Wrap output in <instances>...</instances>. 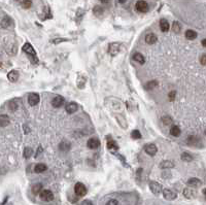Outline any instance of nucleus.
<instances>
[{
    "mask_svg": "<svg viewBox=\"0 0 206 205\" xmlns=\"http://www.w3.org/2000/svg\"><path fill=\"white\" fill-rule=\"evenodd\" d=\"M118 200H116V199H112V200H109L108 202L106 203V205H118Z\"/></svg>",
    "mask_w": 206,
    "mask_h": 205,
    "instance_id": "obj_40",
    "label": "nucleus"
},
{
    "mask_svg": "<svg viewBox=\"0 0 206 205\" xmlns=\"http://www.w3.org/2000/svg\"><path fill=\"white\" fill-rule=\"evenodd\" d=\"M0 124H1V127H5L10 124V119L8 117L5 116V114H2L1 118H0Z\"/></svg>",
    "mask_w": 206,
    "mask_h": 205,
    "instance_id": "obj_26",
    "label": "nucleus"
},
{
    "mask_svg": "<svg viewBox=\"0 0 206 205\" xmlns=\"http://www.w3.org/2000/svg\"><path fill=\"white\" fill-rule=\"evenodd\" d=\"M8 106H10V110H12V111L17 110L18 109V104L16 103V100H12V101L8 103Z\"/></svg>",
    "mask_w": 206,
    "mask_h": 205,
    "instance_id": "obj_35",
    "label": "nucleus"
},
{
    "mask_svg": "<svg viewBox=\"0 0 206 205\" xmlns=\"http://www.w3.org/2000/svg\"><path fill=\"white\" fill-rule=\"evenodd\" d=\"M131 137L133 139H139L141 138V134H140L139 130H133L132 133H131Z\"/></svg>",
    "mask_w": 206,
    "mask_h": 205,
    "instance_id": "obj_33",
    "label": "nucleus"
},
{
    "mask_svg": "<svg viewBox=\"0 0 206 205\" xmlns=\"http://www.w3.org/2000/svg\"><path fill=\"white\" fill-rule=\"evenodd\" d=\"M63 103H64V98L62 96H60V95H57V96L52 100V105L54 106V107H56V108L61 107V106L63 105Z\"/></svg>",
    "mask_w": 206,
    "mask_h": 205,
    "instance_id": "obj_9",
    "label": "nucleus"
},
{
    "mask_svg": "<svg viewBox=\"0 0 206 205\" xmlns=\"http://www.w3.org/2000/svg\"><path fill=\"white\" fill-rule=\"evenodd\" d=\"M7 200H8V197H5L4 200H3V202H2V204H1V205H4L5 203H6V201H7Z\"/></svg>",
    "mask_w": 206,
    "mask_h": 205,
    "instance_id": "obj_45",
    "label": "nucleus"
},
{
    "mask_svg": "<svg viewBox=\"0 0 206 205\" xmlns=\"http://www.w3.org/2000/svg\"><path fill=\"white\" fill-rule=\"evenodd\" d=\"M77 108H78V106L75 102H70V103L67 104L66 111H67V113H69V114H72V113H74L76 110H77Z\"/></svg>",
    "mask_w": 206,
    "mask_h": 205,
    "instance_id": "obj_17",
    "label": "nucleus"
},
{
    "mask_svg": "<svg viewBox=\"0 0 206 205\" xmlns=\"http://www.w3.org/2000/svg\"><path fill=\"white\" fill-rule=\"evenodd\" d=\"M174 167V163L171 162V161H163V162L160 163V168H162V169H165V168H173Z\"/></svg>",
    "mask_w": 206,
    "mask_h": 205,
    "instance_id": "obj_25",
    "label": "nucleus"
},
{
    "mask_svg": "<svg viewBox=\"0 0 206 205\" xmlns=\"http://www.w3.org/2000/svg\"><path fill=\"white\" fill-rule=\"evenodd\" d=\"M22 49H23L24 52L28 55V57L30 58V61L32 62V63H34V64L38 63V59H37V57H36V53H35V51H34L33 47H32L30 43H26L23 45Z\"/></svg>",
    "mask_w": 206,
    "mask_h": 205,
    "instance_id": "obj_1",
    "label": "nucleus"
},
{
    "mask_svg": "<svg viewBox=\"0 0 206 205\" xmlns=\"http://www.w3.org/2000/svg\"><path fill=\"white\" fill-rule=\"evenodd\" d=\"M181 159H183V161H185V162H191V161H193V156L189 153H183V155H181Z\"/></svg>",
    "mask_w": 206,
    "mask_h": 205,
    "instance_id": "obj_30",
    "label": "nucleus"
},
{
    "mask_svg": "<svg viewBox=\"0 0 206 205\" xmlns=\"http://www.w3.org/2000/svg\"><path fill=\"white\" fill-rule=\"evenodd\" d=\"M103 12H104V10L101 6H95L94 10H93V12H94L95 16H101Z\"/></svg>",
    "mask_w": 206,
    "mask_h": 205,
    "instance_id": "obj_32",
    "label": "nucleus"
},
{
    "mask_svg": "<svg viewBox=\"0 0 206 205\" xmlns=\"http://www.w3.org/2000/svg\"><path fill=\"white\" fill-rule=\"evenodd\" d=\"M163 196H164V198H165L166 200L171 201V200L176 199L177 194H176L174 191H172V190H170V189H164L163 190Z\"/></svg>",
    "mask_w": 206,
    "mask_h": 205,
    "instance_id": "obj_5",
    "label": "nucleus"
},
{
    "mask_svg": "<svg viewBox=\"0 0 206 205\" xmlns=\"http://www.w3.org/2000/svg\"><path fill=\"white\" fill-rule=\"evenodd\" d=\"M62 41H67V39H64V38H57V39H54L53 40V43H62Z\"/></svg>",
    "mask_w": 206,
    "mask_h": 205,
    "instance_id": "obj_41",
    "label": "nucleus"
},
{
    "mask_svg": "<svg viewBox=\"0 0 206 205\" xmlns=\"http://www.w3.org/2000/svg\"><path fill=\"white\" fill-rule=\"evenodd\" d=\"M126 1H127V0H118V2L120 3H125Z\"/></svg>",
    "mask_w": 206,
    "mask_h": 205,
    "instance_id": "obj_47",
    "label": "nucleus"
},
{
    "mask_svg": "<svg viewBox=\"0 0 206 205\" xmlns=\"http://www.w3.org/2000/svg\"><path fill=\"white\" fill-rule=\"evenodd\" d=\"M144 151H145V153H146L147 155L155 156L157 154V152H158V149H157L156 144L149 143V144H146V145L144 146Z\"/></svg>",
    "mask_w": 206,
    "mask_h": 205,
    "instance_id": "obj_8",
    "label": "nucleus"
},
{
    "mask_svg": "<svg viewBox=\"0 0 206 205\" xmlns=\"http://www.w3.org/2000/svg\"><path fill=\"white\" fill-rule=\"evenodd\" d=\"M47 169V165L43 164V163H39V164H37V165L34 167V171H35L36 173H41V172H44Z\"/></svg>",
    "mask_w": 206,
    "mask_h": 205,
    "instance_id": "obj_23",
    "label": "nucleus"
},
{
    "mask_svg": "<svg viewBox=\"0 0 206 205\" xmlns=\"http://www.w3.org/2000/svg\"><path fill=\"white\" fill-rule=\"evenodd\" d=\"M162 121H163L164 125H165V126H169V125H171V124H172V119H171L169 116H165L163 119H162Z\"/></svg>",
    "mask_w": 206,
    "mask_h": 205,
    "instance_id": "obj_34",
    "label": "nucleus"
},
{
    "mask_svg": "<svg viewBox=\"0 0 206 205\" xmlns=\"http://www.w3.org/2000/svg\"><path fill=\"white\" fill-rule=\"evenodd\" d=\"M149 189L152 191L153 194L155 195H159L161 192H163V189H162V186L157 182H149Z\"/></svg>",
    "mask_w": 206,
    "mask_h": 205,
    "instance_id": "obj_3",
    "label": "nucleus"
},
{
    "mask_svg": "<svg viewBox=\"0 0 206 205\" xmlns=\"http://www.w3.org/2000/svg\"><path fill=\"white\" fill-rule=\"evenodd\" d=\"M39 196H40L41 200L47 201V202L52 201L53 199H54V194H53V192L50 191V190H42L41 193L39 194Z\"/></svg>",
    "mask_w": 206,
    "mask_h": 205,
    "instance_id": "obj_4",
    "label": "nucleus"
},
{
    "mask_svg": "<svg viewBox=\"0 0 206 205\" xmlns=\"http://www.w3.org/2000/svg\"><path fill=\"white\" fill-rule=\"evenodd\" d=\"M185 38L187 39H189V40H194V39H196L197 38V32L196 31H194V30H187L185 31Z\"/></svg>",
    "mask_w": 206,
    "mask_h": 205,
    "instance_id": "obj_21",
    "label": "nucleus"
},
{
    "mask_svg": "<svg viewBox=\"0 0 206 205\" xmlns=\"http://www.w3.org/2000/svg\"><path fill=\"white\" fill-rule=\"evenodd\" d=\"M81 205H93L92 201L90 200H83V202H81Z\"/></svg>",
    "mask_w": 206,
    "mask_h": 205,
    "instance_id": "obj_42",
    "label": "nucleus"
},
{
    "mask_svg": "<svg viewBox=\"0 0 206 205\" xmlns=\"http://www.w3.org/2000/svg\"><path fill=\"white\" fill-rule=\"evenodd\" d=\"M100 1H101L102 3H104V4L105 3H109V0H100Z\"/></svg>",
    "mask_w": 206,
    "mask_h": 205,
    "instance_id": "obj_46",
    "label": "nucleus"
},
{
    "mask_svg": "<svg viewBox=\"0 0 206 205\" xmlns=\"http://www.w3.org/2000/svg\"><path fill=\"white\" fill-rule=\"evenodd\" d=\"M160 29L162 32H168L170 29V25H169L168 21L166 19H161L160 20Z\"/></svg>",
    "mask_w": 206,
    "mask_h": 205,
    "instance_id": "obj_14",
    "label": "nucleus"
},
{
    "mask_svg": "<svg viewBox=\"0 0 206 205\" xmlns=\"http://www.w3.org/2000/svg\"><path fill=\"white\" fill-rule=\"evenodd\" d=\"M32 193L34 195H38V194H40L41 191H42V184H35L32 186Z\"/></svg>",
    "mask_w": 206,
    "mask_h": 205,
    "instance_id": "obj_22",
    "label": "nucleus"
},
{
    "mask_svg": "<svg viewBox=\"0 0 206 205\" xmlns=\"http://www.w3.org/2000/svg\"><path fill=\"white\" fill-rule=\"evenodd\" d=\"M87 145H88L89 149H96L100 146V140L98 138H91V139H89Z\"/></svg>",
    "mask_w": 206,
    "mask_h": 205,
    "instance_id": "obj_10",
    "label": "nucleus"
},
{
    "mask_svg": "<svg viewBox=\"0 0 206 205\" xmlns=\"http://www.w3.org/2000/svg\"><path fill=\"white\" fill-rule=\"evenodd\" d=\"M203 194H204V196H205V198H206V189H204L203 190Z\"/></svg>",
    "mask_w": 206,
    "mask_h": 205,
    "instance_id": "obj_48",
    "label": "nucleus"
},
{
    "mask_svg": "<svg viewBox=\"0 0 206 205\" xmlns=\"http://www.w3.org/2000/svg\"><path fill=\"white\" fill-rule=\"evenodd\" d=\"M135 7H136V10L139 12H146L149 10V4L145 2L144 0H139L137 1L135 4Z\"/></svg>",
    "mask_w": 206,
    "mask_h": 205,
    "instance_id": "obj_6",
    "label": "nucleus"
},
{
    "mask_svg": "<svg viewBox=\"0 0 206 205\" xmlns=\"http://www.w3.org/2000/svg\"><path fill=\"white\" fill-rule=\"evenodd\" d=\"M183 196H185L187 199H193L196 197V192H195L193 189L185 188V190H183Z\"/></svg>",
    "mask_w": 206,
    "mask_h": 205,
    "instance_id": "obj_15",
    "label": "nucleus"
},
{
    "mask_svg": "<svg viewBox=\"0 0 206 205\" xmlns=\"http://www.w3.org/2000/svg\"><path fill=\"white\" fill-rule=\"evenodd\" d=\"M205 135H206V130H205Z\"/></svg>",
    "mask_w": 206,
    "mask_h": 205,
    "instance_id": "obj_49",
    "label": "nucleus"
},
{
    "mask_svg": "<svg viewBox=\"0 0 206 205\" xmlns=\"http://www.w3.org/2000/svg\"><path fill=\"white\" fill-rule=\"evenodd\" d=\"M200 63L202 65H206V54H203L200 58Z\"/></svg>",
    "mask_w": 206,
    "mask_h": 205,
    "instance_id": "obj_39",
    "label": "nucleus"
},
{
    "mask_svg": "<svg viewBox=\"0 0 206 205\" xmlns=\"http://www.w3.org/2000/svg\"><path fill=\"white\" fill-rule=\"evenodd\" d=\"M70 147H71L70 142H68L67 140H63V141H62L61 143L59 144V149H60V151H62V152L69 151V149H70Z\"/></svg>",
    "mask_w": 206,
    "mask_h": 205,
    "instance_id": "obj_20",
    "label": "nucleus"
},
{
    "mask_svg": "<svg viewBox=\"0 0 206 205\" xmlns=\"http://www.w3.org/2000/svg\"><path fill=\"white\" fill-rule=\"evenodd\" d=\"M41 152H42V147H41V146H39V147H38L37 154H36V155H35V157H36V158H37V157H38V155H39V153H41Z\"/></svg>",
    "mask_w": 206,
    "mask_h": 205,
    "instance_id": "obj_43",
    "label": "nucleus"
},
{
    "mask_svg": "<svg viewBox=\"0 0 206 205\" xmlns=\"http://www.w3.org/2000/svg\"><path fill=\"white\" fill-rule=\"evenodd\" d=\"M107 147H108L109 149H118V145L114 143V140H109V141L107 142Z\"/></svg>",
    "mask_w": 206,
    "mask_h": 205,
    "instance_id": "obj_36",
    "label": "nucleus"
},
{
    "mask_svg": "<svg viewBox=\"0 0 206 205\" xmlns=\"http://www.w3.org/2000/svg\"><path fill=\"white\" fill-rule=\"evenodd\" d=\"M157 40H158V37L154 33H149L145 36V43H149V45H154L157 43Z\"/></svg>",
    "mask_w": 206,
    "mask_h": 205,
    "instance_id": "obj_18",
    "label": "nucleus"
},
{
    "mask_svg": "<svg viewBox=\"0 0 206 205\" xmlns=\"http://www.w3.org/2000/svg\"><path fill=\"white\" fill-rule=\"evenodd\" d=\"M175 95H176L175 91H171V92L169 93L168 97H169V99H170V101H173V100L175 99Z\"/></svg>",
    "mask_w": 206,
    "mask_h": 205,
    "instance_id": "obj_38",
    "label": "nucleus"
},
{
    "mask_svg": "<svg viewBox=\"0 0 206 205\" xmlns=\"http://www.w3.org/2000/svg\"><path fill=\"white\" fill-rule=\"evenodd\" d=\"M133 59H134V61H136L139 64L145 63V58L143 57V55L140 54V53H135V54L133 55Z\"/></svg>",
    "mask_w": 206,
    "mask_h": 205,
    "instance_id": "obj_19",
    "label": "nucleus"
},
{
    "mask_svg": "<svg viewBox=\"0 0 206 205\" xmlns=\"http://www.w3.org/2000/svg\"><path fill=\"white\" fill-rule=\"evenodd\" d=\"M199 138H197L196 136H189L188 137V143L191 145H197V143L199 142Z\"/></svg>",
    "mask_w": 206,
    "mask_h": 205,
    "instance_id": "obj_27",
    "label": "nucleus"
},
{
    "mask_svg": "<svg viewBox=\"0 0 206 205\" xmlns=\"http://www.w3.org/2000/svg\"><path fill=\"white\" fill-rule=\"evenodd\" d=\"M22 5H23L24 8H30L31 5H32V0H24Z\"/></svg>",
    "mask_w": 206,
    "mask_h": 205,
    "instance_id": "obj_37",
    "label": "nucleus"
},
{
    "mask_svg": "<svg viewBox=\"0 0 206 205\" xmlns=\"http://www.w3.org/2000/svg\"><path fill=\"white\" fill-rule=\"evenodd\" d=\"M74 192H75L76 195L79 196V197H83V196L87 194V188H86L85 184H81V182H77V184H75V186H74Z\"/></svg>",
    "mask_w": 206,
    "mask_h": 205,
    "instance_id": "obj_2",
    "label": "nucleus"
},
{
    "mask_svg": "<svg viewBox=\"0 0 206 205\" xmlns=\"http://www.w3.org/2000/svg\"><path fill=\"white\" fill-rule=\"evenodd\" d=\"M32 149L31 147H25V149H24V153H23V155H24V158L25 159H29L32 156Z\"/></svg>",
    "mask_w": 206,
    "mask_h": 205,
    "instance_id": "obj_29",
    "label": "nucleus"
},
{
    "mask_svg": "<svg viewBox=\"0 0 206 205\" xmlns=\"http://www.w3.org/2000/svg\"><path fill=\"white\" fill-rule=\"evenodd\" d=\"M180 30H181V27H180V24L178 23V22H174L172 25V31L174 32V33L178 34L180 32Z\"/></svg>",
    "mask_w": 206,
    "mask_h": 205,
    "instance_id": "obj_28",
    "label": "nucleus"
},
{
    "mask_svg": "<svg viewBox=\"0 0 206 205\" xmlns=\"http://www.w3.org/2000/svg\"><path fill=\"white\" fill-rule=\"evenodd\" d=\"M39 95L37 94V93H31V94H29L28 96V102L29 104H30L31 106H35L38 104V102H39Z\"/></svg>",
    "mask_w": 206,
    "mask_h": 205,
    "instance_id": "obj_7",
    "label": "nucleus"
},
{
    "mask_svg": "<svg viewBox=\"0 0 206 205\" xmlns=\"http://www.w3.org/2000/svg\"><path fill=\"white\" fill-rule=\"evenodd\" d=\"M7 78L10 82L12 83H14V82H17L18 78H19V72L17 70H12L10 72L7 73Z\"/></svg>",
    "mask_w": 206,
    "mask_h": 205,
    "instance_id": "obj_16",
    "label": "nucleus"
},
{
    "mask_svg": "<svg viewBox=\"0 0 206 205\" xmlns=\"http://www.w3.org/2000/svg\"><path fill=\"white\" fill-rule=\"evenodd\" d=\"M190 186H192V188H198L202 184V182L200 180L199 178H196V177H192V178H190L187 182Z\"/></svg>",
    "mask_w": 206,
    "mask_h": 205,
    "instance_id": "obj_13",
    "label": "nucleus"
},
{
    "mask_svg": "<svg viewBox=\"0 0 206 205\" xmlns=\"http://www.w3.org/2000/svg\"><path fill=\"white\" fill-rule=\"evenodd\" d=\"M157 86H158V83H157L156 80H151V82H149V83L145 85V89L153 90L154 88H156Z\"/></svg>",
    "mask_w": 206,
    "mask_h": 205,
    "instance_id": "obj_31",
    "label": "nucleus"
},
{
    "mask_svg": "<svg viewBox=\"0 0 206 205\" xmlns=\"http://www.w3.org/2000/svg\"><path fill=\"white\" fill-rule=\"evenodd\" d=\"M201 43H202V45H203L204 47H206V38H205V39H203V40H202V41H201Z\"/></svg>",
    "mask_w": 206,
    "mask_h": 205,
    "instance_id": "obj_44",
    "label": "nucleus"
},
{
    "mask_svg": "<svg viewBox=\"0 0 206 205\" xmlns=\"http://www.w3.org/2000/svg\"><path fill=\"white\" fill-rule=\"evenodd\" d=\"M120 43H112L109 45V54L112 55V56H114V55H116L118 53V50H120Z\"/></svg>",
    "mask_w": 206,
    "mask_h": 205,
    "instance_id": "obj_12",
    "label": "nucleus"
},
{
    "mask_svg": "<svg viewBox=\"0 0 206 205\" xmlns=\"http://www.w3.org/2000/svg\"><path fill=\"white\" fill-rule=\"evenodd\" d=\"M14 26V21L12 20V18L10 17H4L1 21V27L3 29L10 28V27Z\"/></svg>",
    "mask_w": 206,
    "mask_h": 205,
    "instance_id": "obj_11",
    "label": "nucleus"
},
{
    "mask_svg": "<svg viewBox=\"0 0 206 205\" xmlns=\"http://www.w3.org/2000/svg\"><path fill=\"white\" fill-rule=\"evenodd\" d=\"M170 133H171V135H172V136L177 137V136H179V135H180L181 131H180V128L178 127L177 125H174V126H172V127H171Z\"/></svg>",
    "mask_w": 206,
    "mask_h": 205,
    "instance_id": "obj_24",
    "label": "nucleus"
}]
</instances>
